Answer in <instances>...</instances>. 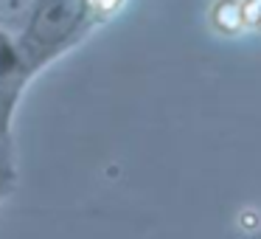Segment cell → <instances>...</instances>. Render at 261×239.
Returning a JSON list of instances; mask_svg holds the SVG:
<instances>
[{
	"label": "cell",
	"instance_id": "cell-2",
	"mask_svg": "<svg viewBox=\"0 0 261 239\" xmlns=\"http://www.w3.org/2000/svg\"><path fill=\"white\" fill-rule=\"evenodd\" d=\"M40 0H0V23L3 26H23L34 14Z\"/></svg>",
	"mask_w": 261,
	"mask_h": 239
},
{
	"label": "cell",
	"instance_id": "cell-3",
	"mask_svg": "<svg viewBox=\"0 0 261 239\" xmlns=\"http://www.w3.org/2000/svg\"><path fill=\"white\" fill-rule=\"evenodd\" d=\"M87 3H93L96 9H101V12H110V9H115L121 3V0H87Z\"/></svg>",
	"mask_w": 261,
	"mask_h": 239
},
{
	"label": "cell",
	"instance_id": "cell-4",
	"mask_svg": "<svg viewBox=\"0 0 261 239\" xmlns=\"http://www.w3.org/2000/svg\"><path fill=\"white\" fill-rule=\"evenodd\" d=\"M6 62H9V51H6V42L0 40V70L6 68Z\"/></svg>",
	"mask_w": 261,
	"mask_h": 239
},
{
	"label": "cell",
	"instance_id": "cell-1",
	"mask_svg": "<svg viewBox=\"0 0 261 239\" xmlns=\"http://www.w3.org/2000/svg\"><path fill=\"white\" fill-rule=\"evenodd\" d=\"M85 0H40L34 9V23L25 37V51H51L57 48L82 17Z\"/></svg>",
	"mask_w": 261,
	"mask_h": 239
}]
</instances>
